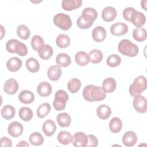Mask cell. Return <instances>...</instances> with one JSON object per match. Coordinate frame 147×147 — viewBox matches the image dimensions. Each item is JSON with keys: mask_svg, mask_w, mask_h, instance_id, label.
<instances>
[{"mask_svg": "<svg viewBox=\"0 0 147 147\" xmlns=\"http://www.w3.org/2000/svg\"><path fill=\"white\" fill-rule=\"evenodd\" d=\"M92 37L95 41L97 42H102L106 37V29L101 26H96L92 32Z\"/></svg>", "mask_w": 147, "mask_h": 147, "instance_id": "14", "label": "cell"}, {"mask_svg": "<svg viewBox=\"0 0 147 147\" xmlns=\"http://www.w3.org/2000/svg\"><path fill=\"white\" fill-rule=\"evenodd\" d=\"M29 141L32 145L39 146L43 144L44 137L39 132H34L29 136Z\"/></svg>", "mask_w": 147, "mask_h": 147, "instance_id": "36", "label": "cell"}, {"mask_svg": "<svg viewBox=\"0 0 147 147\" xmlns=\"http://www.w3.org/2000/svg\"><path fill=\"white\" fill-rule=\"evenodd\" d=\"M51 109V105L48 103H44L40 105L37 109V115L40 118H43L46 117Z\"/></svg>", "mask_w": 147, "mask_h": 147, "instance_id": "37", "label": "cell"}, {"mask_svg": "<svg viewBox=\"0 0 147 147\" xmlns=\"http://www.w3.org/2000/svg\"><path fill=\"white\" fill-rule=\"evenodd\" d=\"M18 146H25V147H29V145L28 143H27L25 141H21L19 143L17 144V147Z\"/></svg>", "mask_w": 147, "mask_h": 147, "instance_id": "48", "label": "cell"}, {"mask_svg": "<svg viewBox=\"0 0 147 147\" xmlns=\"http://www.w3.org/2000/svg\"><path fill=\"white\" fill-rule=\"evenodd\" d=\"M59 125L62 127H66L70 125L71 122V117L67 113L59 114L56 118Z\"/></svg>", "mask_w": 147, "mask_h": 147, "instance_id": "28", "label": "cell"}, {"mask_svg": "<svg viewBox=\"0 0 147 147\" xmlns=\"http://www.w3.org/2000/svg\"><path fill=\"white\" fill-rule=\"evenodd\" d=\"M141 7L145 10H146L147 9H146V1L145 0V3H144V1H142L141 2Z\"/></svg>", "mask_w": 147, "mask_h": 147, "instance_id": "49", "label": "cell"}, {"mask_svg": "<svg viewBox=\"0 0 147 147\" xmlns=\"http://www.w3.org/2000/svg\"><path fill=\"white\" fill-rule=\"evenodd\" d=\"M70 42L71 40L69 37L65 34H59L56 39V45L61 48H65L68 47L70 44Z\"/></svg>", "mask_w": 147, "mask_h": 147, "instance_id": "32", "label": "cell"}, {"mask_svg": "<svg viewBox=\"0 0 147 147\" xmlns=\"http://www.w3.org/2000/svg\"><path fill=\"white\" fill-rule=\"evenodd\" d=\"M93 23L94 22H90L86 21L85 20L83 19V18L82 16H80L78 18L76 21L77 26L79 28L83 29H86L90 28L93 25Z\"/></svg>", "mask_w": 147, "mask_h": 147, "instance_id": "43", "label": "cell"}, {"mask_svg": "<svg viewBox=\"0 0 147 147\" xmlns=\"http://www.w3.org/2000/svg\"><path fill=\"white\" fill-rule=\"evenodd\" d=\"M130 21L137 28L141 27L145 23V16L142 13L135 10L130 16Z\"/></svg>", "mask_w": 147, "mask_h": 147, "instance_id": "11", "label": "cell"}, {"mask_svg": "<svg viewBox=\"0 0 147 147\" xmlns=\"http://www.w3.org/2000/svg\"><path fill=\"white\" fill-rule=\"evenodd\" d=\"M121 57L116 54H113L109 56L106 60L107 64L111 67H117L121 64Z\"/></svg>", "mask_w": 147, "mask_h": 147, "instance_id": "41", "label": "cell"}, {"mask_svg": "<svg viewBox=\"0 0 147 147\" xmlns=\"http://www.w3.org/2000/svg\"><path fill=\"white\" fill-rule=\"evenodd\" d=\"M116 9L112 6L106 7L102 12V18L106 22H111L117 17Z\"/></svg>", "mask_w": 147, "mask_h": 147, "instance_id": "13", "label": "cell"}, {"mask_svg": "<svg viewBox=\"0 0 147 147\" xmlns=\"http://www.w3.org/2000/svg\"><path fill=\"white\" fill-rule=\"evenodd\" d=\"M56 62L57 65L61 67H66L71 63V59L69 56L64 53H61L57 55Z\"/></svg>", "mask_w": 147, "mask_h": 147, "instance_id": "24", "label": "cell"}, {"mask_svg": "<svg viewBox=\"0 0 147 147\" xmlns=\"http://www.w3.org/2000/svg\"><path fill=\"white\" fill-rule=\"evenodd\" d=\"M68 95L63 90L57 91L55 94V99L53 102V107L57 111H62L65 108V104L68 100Z\"/></svg>", "mask_w": 147, "mask_h": 147, "instance_id": "5", "label": "cell"}, {"mask_svg": "<svg viewBox=\"0 0 147 147\" xmlns=\"http://www.w3.org/2000/svg\"><path fill=\"white\" fill-rule=\"evenodd\" d=\"M118 49L121 54L131 57L136 56L139 52L138 46L127 39H123L119 42Z\"/></svg>", "mask_w": 147, "mask_h": 147, "instance_id": "2", "label": "cell"}, {"mask_svg": "<svg viewBox=\"0 0 147 147\" xmlns=\"http://www.w3.org/2000/svg\"><path fill=\"white\" fill-rule=\"evenodd\" d=\"M111 114L110 107L106 105H100L96 109V114L98 117L102 119L106 120L109 118Z\"/></svg>", "mask_w": 147, "mask_h": 147, "instance_id": "23", "label": "cell"}, {"mask_svg": "<svg viewBox=\"0 0 147 147\" xmlns=\"http://www.w3.org/2000/svg\"><path fill=\"white\" fill-rule=\"evenodd\" d=\"M52 91V88L51 85L47 82H41L37 86V91L38 94L42 97H46L49 96Z\"/></svg>", "mask_w": 147, "mask_h": 147, "instance_id": "18", "label": "cell"}, {"mask_svg": "<svg viewBox=\"0 0 147 147\" xmlns=\"http://www.w3.org/2000/svg\"><path fill=\"white\" fill-rule=\"evenodd\" d=\"M132 34L134 39L138 42L144 41L146 38V30L142 27L135 28Z\"/></svg>", "mask_w": 147, "mask_h": 147, "instance_id": "29", "label": "cell"}, {"mask_svg": "<svg viewBox=\"0 0 147 147\" xmlns=\"http://www.w3.org/2000/svg\"><path fill=\"white\" fill-rule=\"evenodd\" d=\"M116 81L113 78H106L102 83V88L106 93H111L116 88Z\"/></svg>", "mask_w": 147, "mask_h": 147, "instance_id": "22", "label": "cell"}, {"mask_svg": "<svg viewBox=\"0 0 147 147\" xmlns=\"http://www.w3.org/2000/svg\"><path fill=\"white\" fill-rule=\"evenodd\" d=\"M88 137V142L87 146L88 147H96L98 145V141L96 137L92 134H89Z\"/></svg>", "mask_w": 147, "mask_h": 147, "instance_id": "46", "label": "cell"}, {"mask_svg": "<svg viewBox=\"0 0 147 147\" xmlns=\"http://www.w3.org/2000/svg\"><path fill=\"white\" fill-rule=\"evenodd\" d=\"M1 38L2 39V37H3V34L2 33H3V34H5V29H3V26L2 25H1Z\"/></svg>", "mask_w": 147, "mask_h": 147, "instance_id": "50", "label": "cell"}, {"mask_svg": "<svg viewBox=\"0 0 147 147\" xmlns=\"http://www.w3.org/2000/svg\"><path fill=\"white\" fill-rule=\"evenodd\" d=\"M18 115L22 120L29 121L32 119L33 112L31 109L27 107H22L20 109Z\"/></svg>", "mask_w": 147, "mask_h": 147, "instance_id": "35", "label": "cell"}, {"mask_svg": "<svg viewBox=\"0 0 147 147\" xmlns=\"http://www.w3.org/2000/svg\"><path fill=\"white\" fill-rule=\"evenodd\" d=\"M0 144L1 146H7V147L12 146V142L11 140L6 137H3L1 138Z\"/></svg>", "mask_w": 147, "mask_h": 147, "instance_id": "47", "label": "cell"}, {"mask_svg": "<svg viewBox=\"0 0 147 147\" xmlns=\"http://www.w3.org/2000/svg\"><path fill=\"white\" fill-rule=\"evenodd\" d=\"M17 34L20 38L26 40L30 37V31L26 25H20L17 28Z\"/></svg>", "mask_w": 147, "mask_h": 147, "instance_id": "39", "label": "cell"}, {"mask_svg": "<svg viewBox=\"0 0 147 147\" xmlns=\"http://www.w3.org/2000/svg\"><path fill=\"white\" fill-rule=\"evenodd\" d=\"M61 69L57 65H54L50 67L47 71L48 78L52 81H56L59 80L61 75Z\"/></svg>", "mask_w": 147, "mask_h": 147, "instance_id": "19", "label": "cell"}, {"mask_svg": "<svg viewBox=\"0 0 147 147\" xmlns=\"http://www.w3.org/2000/svg\"><path fill=\"white\" fill-rule=\"evenodd\" d=\"M18 40H17V39H14V38H11L10 40H9L6 44V49L7 50V51L9 53H14L15 52V47L16 45L17 44V43L18 42Z\"/></svg>", "mask_w": 147, "mask_h": 147, "instance_id": "44", "label": "cell"}, {"mask_svg": "<svg viewBox=\"0 0 147 147\" xmlns=\"http://www.w3.org/2000/svg\"><path fill=\"white\" fill-rule=\"evenodd\" d=\"M16 114V110L13 106L10 105L4 106L1 111V114L2 117L6 120H10L12 119Z\"/></svg>", "mask_w": 147, "mask_h": 147, "instance_id": "27", "label": "cell"}, {"mask_svg": "<svg viewBox=\"0 0 147 147\" xmlns=\"http://www.w3.org/2000/svg\"><path fill=\"white\" fill-rule=\"evenodd\" d=\"M81 16L86 21L90 22H94L98 17V13L94 8L86 7L83 10Z\"/></svg>", "mask_w": 147, "mask_h": 147, "instance_id": "16", "label": "cell"}, {"mask_svg": "<svg viewBox=\"0 0 147 147\" xmlns=\"http://www.w3.org/2000/svg\"><path fill=\"white\" fill-rule=\"evenodd\" d=\"M42 130L45 136L51 137L55 133L56 130V125L53 121L48 119L44 122L42 126Z\"/></svg>", "mask_w": 147, "mask_h": 147, "instance_id": "15", "label": "cell"}, {"mask_svg": "<svg viewBox=\"0 0 147 147\" xmlns=\"http://www.w3.org/2000/svg\"><path fill=\"white\" fill-rule=\"evenodd\" d=\"M146 87L147 81L146 78L142 75L138 76L129 87L130 94L134 97L140 95L146 89Z\"/></svg>", "mask_w": 147, "mask_h": 147, "instance_id": "3", "label": "cell"}, {"mask_svg": "<svg viewBox=\"0 0 147 147\" xmlns=\"http://www.w3.org/2000/svg\"><path fill=\"white\" fill-rule=\"evenodd\" d=\"M26 67L29 71L32 73L37 72L40 69V64L37 59L30 57L26 60L25 63Z\"/></svg>", "mask_w": 147, "mask_h": 147, "instance_id": "31", "label": "cell"}, {"mask_svg": "<svg viewBox=\"0 0 147 147\" xmlns=\"http://www.w3.org/2000/svg\"><path fill=\"white\" fill-rule=\"evenodd\" d=\"M71 142L74 146L76 147L87 146L88 142V137L83 132H76L72 137Z\"/></svg>", "mask_w": 147, "mask_h": 147, "instance_id": "7", "label": "cell"}, {"mask_svg": "<svg viewBox=\"0 0 147 147\" xmlns=\"http://www.w3.org/2000/svg\"><path fill=\"white\" fill-rule=\"evenodd\" d=\"M8 133L13 137H18L22 135L24 127L22 124L17 121H14L10 123L7 128Z\"/></svg>", "mask_w": 147, "mask_h": 147, "instance_id": "9", "label": "cell"}, {"mask_svg": "<svg viewBox=\"0 0 147 147\" xmlns=\"http://www.w3.org/2000/svg\"><path fill=\"white\" fill-rule=\"evenodd\" d=\"M22 64V63L20 59L17 57H13L7 60L6 67L11 72H16L20 69Z\"/></svg>", "mask_w": 147, "mask_h": 147, "instance_id": "20", "label": "cell"}, {"mask_svg": "<svg viewBox=\"0 0 147 147\" xmlns=\"http://www.w3.org/2000/svg\"><path fill=\"white\" fill-rule=\"evenodd\" d=\"M44 45L43 38L39 35H34L31 40V46L32 48L36 51L38 50Z\"/></svg>", "mask_w": 147, "mask_h": 147, "instance_id": "40", "label": "cell"}, {"mask_svg": "<svg viewBox=\"0 0 147 147\" xmlns=\"http://www.w3.org/2000/svg\"><path fill=\"white\" fill-rule=\"evenodd\" d=\"M122 143L126 146L131 147L134 146L137 141L136 134L133 131H126L122 136Z\"/></svg>", "mask_w": 147, "mask_h": 147, "instance_id": "12", "label": "cell"}, {"mask_svg": "<svg viewBox=\"0 0 147 147\" xmlns=\"http://www.w3.org/2000/svg\"><path fill=\"white\" fill-rule=\"evenodd\" d=\"M76 63L80 66L87 65L90 62L89 55L84 51H79L77 52L75 56Z\"/></svg>", "mask_w": 147, "mask_h": 147, "instance_id": "26", "label": "cell"}, {"mask_svg": "<svg viewBox=\"0 0 147 147\" xmlns=\"http://www.w3.org/2000/svg\"><path fill=\"white\" fill-rule=\"evenodd\" d=\"M90 61L93 64L100 63L103 59V53L99 49H93L88 54Z\"/></svg>", "mask_w": 147, "mask_h": 147, "instance_id": "34", "label": "cell"}, {"mask_svg": "<svg viewBox=\"0 0 147 147\" xmlns=\"http://www.w3.org/2000/svg\"><path fill=\"white\" fill-rule=\"evenodd\" d=\"M72 135L70 133L67 131L63 130L59 133L57 135L58 141L63 145H68L72 141Z\"/></svg>", "mask_w": 147, "mask_h": 147, "instance_id": "33", "label": "cell"}, {"mask_svg": "<svg viewBox=\"0 0 147 147\" xmlns=\"http://www.w3.org/2000/svg\"><path fill=\"white\" fill-rule=\"evenodd\" d=\"M15 52L19 56H25L28 54V48L25 44L18 41L15 47Z\"/></svg>", "mask_w": 147, "mask_h": 147, "instance_id": "42", "label": "cell"}, {"mask_svg": "<svg viewBox=\"0 0 147 147\" xmlns=\"http://www.w3.org/2000/svg\"><path fill=\"white\" fill-rule=\"evenodd\" d=\"M81 85L82 83L79 79L73 78L68 82L67 88L70 92L76 93L80 90Z\"/></svg>", "mask_w": 147, "mask_h": 147, "instance_id": "38", "label": "cell"}, {"mask_svg": "<svg viewBox=\"0 0 147 147\" xmlns=\"http://www.w3.org/2000/svg\"><path fill=\"white\" fill-rule=\"evenodd\" d=\"M122 127V121L118 117H114L109 122V129L112 133H117L119 132Z\"/></svg>", "mask_w": 147, "mask_h": 147, "instance_id": "30", "label": "cell"}, {"mask_svg": "<svg viewBox=\"0 0 147 147\" xmlns=\"http://www.w3.org/2000/svg\"><path fill=\"white\" fill-rule=\"evenodd\" d=\"M128 31L127 25L123 22H116L113 24L110 28L111 33L115 36L125 34Z\"/></svg>", "mask_w": 147, "mask_h": 147, "instance_id": "8", "label": "cell"}, {"mask_svg": "<svg viewBox=\"0 0 147 147\" xmlns=\"http://www.w3.org/2000/svg\"><path fill=\"white\" fill-rule=\"evenodd\" d=\"M136 10V9L132 7H126L122 12L123 17L127 21H130V18L131 14Z\"/></svg>", "mask_w": 147, "mask_h": 147, "instance_id": "45", "label": "cell"}, {"mask_svg": "<svg viewBox=\"0 0 147 147\" xmlns=\"http://www.w3.org/2000/svg\"><path fill=\"white\" fill-rule=\"evenodd\" d=\"M54 24L63 30H67L72 26V21L70 17L64 13L56 14L53 18Z\"/></svg>", "mask_w": 147, "mask_h": 147, "instance_id": "4", "label": "cell"}, {"mask_svg": "<svg viewBox=\"0 0 147 147\" xmlns=\"http://www.w3.org/2000/svg\"><path fill=\"white\" fill-rule=\"evenodd\" d=\"M83 96L88 102L101 101L105 99L106 94L101 87L90 84L84 87Z\"/></svg>", "mask_w": 147, "mask_h": 147, "instance_id": "1", "label": "cell"}, {"mask_svg": "<svg viewBox=\"0 0 147 147\" xmlns=\"http://www.w3.org/2000/svg\"><path fill=\"white\" fill-rule=\"evenodd\" d=\"M19 88V85L17 81L13 79L10 78L7 79L3 86L4 91L9 95H13L16 94Z\"/></svg>", "mask_w": 147, "mask_h": 147, "instance_id": "10", "label": "cell"}, {"mask_svg": "<svg viewBox=\"0 0 147 147\" xmlns=\"http://www.w3.org/2000/svg\"><path fill=\"white\" fill-rule=\"evenodd\" d=\"M133 106L134 109L140 113H145L147 110V101L146 99L141 95L134 96L133 101Z\"/></svg>", "mask_w": 147, "mask_h": 147, "instance_id": "6", "label": "cell"}, {"mask_svg": "<svg viewBox=\"0 0 147 147\" xmlns=\"http://www.w3.org/2000/svg\"><path fill=\"white\" fill-rule=\"evenodd\" d=\"M82 3V0H63L61 2V6L66 11H71L80 7Z\"/></svg>", "mask_w": 147, "mask_h": 147, "instance_id": "17", "label": "cell"}, {"mask_svg": "<svg viewBox=\"0 0 147 147\" xmlns=\"http://www.w3.org/2000/svg\"><path fill=\"white\" fill-rule=\"evenodd\" d=\"M19 100L24 104H30L34 100V94L29 90H23L18 95Z\"/></svg>", "mask_w": 147, "mask_h": 147, "instance_id": "21", "label": "cell"}, {"mask_svg": "<svg viewBox=\"0 0 147 147\" xmlns=\"http://www.w3.org/2000/svg\"><path fill=\"white\" fill-rule=\"evenodd\" d=\"M40 58L44 60H48L51 57L53 53V50L51 46L48 44H44L38 51Z\"/></svg>", "mask_w": 147, "mask_h": 147, "instance_id": "25", "label": "cell"}]
</instances>
